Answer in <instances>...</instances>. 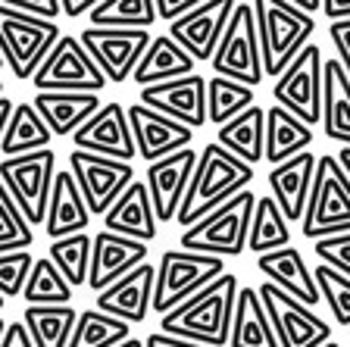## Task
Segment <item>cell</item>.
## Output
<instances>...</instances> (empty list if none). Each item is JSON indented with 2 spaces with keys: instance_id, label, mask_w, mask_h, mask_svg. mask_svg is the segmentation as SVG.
Listing matches in <instances>:
<instances>
[{
  "instance_id": "6da1fadb",
  "label": "cell",
  "mask_w": 350,
  "mask_h": 347,
  "mask_svg": "<svg viewBox=\"0 0 350 347\" xmlns=\"http://www.w3.org/2000/svg\"><path fill=\"white\" fill-rule=\"evenodd\" d=\"M241 282L234 272L219 275L204 291H197L191 300L175 307L172 313L160 316V332L182 341H194L204 347H226L232 335L234 300H238Z\"/></svg>"
},
{
  "instance_id": "7a4b0ae2",
  "label": "cell",
  "mask_w": 350,
  "mask_h": 347,
  "mask_svg": "<svg viewBox=\"0 0 350 347\" xmlns=\"http://www.w3.org/2000/svg\"><path fill=\"white\" fill-rule=\"evenodd\" d=\"M250 181H254V166L241 163L238 157L222 151L216 141H210L197 157L194 179H191L188 194H185L175 219L182 229H191L194 222L210 216L213 210H219L222 203L238 197L241 191H247Z\"/></svg>"
},
{
  "instance_id": "3957f363",
  "label": "cell",
  "mask_w": 350,
  "mask_h": 347,
  "mask_svg": "<svg viewBox=\"0 0 350 347\" xmlns=\"http://www.w3.org/2000/svg\"><path fill=\"white\" fill-rule=\"evenodd\" d=\"M254 16L256 35H260L262 75L278 79L310 44L316 31V19L297 13L288 0H254Z\"/></svg>"
},
{
  "instance_id": "277c9868",
  "label": "cell",
  "mask_w": 350,
  "mask_h": 347,
  "mask_svg": "<svg viewBox=\"0 0 350 347\" xmlns=\"http://www.w3.org/2000/svg\"><path fill=\"white\" fill-rule=\"evenodd\" d=\"M256 210V194L254 191H241L228 203H222L219 210L194 222L191 229L182 231V250L204 253V257H241L247 250V235H250V219Z\"/></svg>"
},
{
  "instance_id": "5b68a950",
  "label": "cell",
  "mask_w": 350,
  "mask_h": 347,
  "mask_svg": "<svg viewBox=\"0 0 350 347\" xmlns=\"http://www.w3.org/2000/svg\"><path fill=\"white\" fill-rule=\"evenodd\" d=\"M300 235L313 241L350 235V179L332 153L316 157V175L304 222H300Z\"/></svg>"
},
{
  "instance_id": "8992f818",
  "label": "cell",
  "mask_w": 350,
  "mask_h": 347,
  "mask_svg": "<svg viewBox=\"0 0 350 347\" xmlns=\"http://www.w3.org/2000/svg\"><path fill=\"white\" fill-rule=\"evenodd\" d=\"M219 275H226V260L219 257H204V253H191L182 247H169L160 253L157 263V282H153V313H172L185 300L204 291Z\"/></svg>"
},
{
  "instance_id": "52a82bcc",
  "label": "cell",
  "mask_w": 350,
  "mask_h": 347,
  "mask_svg": "<svg viewBox=\"0 0 350 347\" xmlns=\"http://www.w3.org/2000/svg\"><path fill=\"white\" fill-rule=\"evenodd\" d=\"M63 38L57 22L25 16L13 3H0V57L19 81H31L53 44Z\"/></svg>"
},
{
  "instance_id": "ba28073f",
  "label": "cell",
  "mask_w": 350,
  "mask_h": 347,
  "mask_svg": "<svg viewBox=\"0 0 350 347\" xmlns=\"http://www.w3.org/2000/svg\"><path fill=\"white\" fill-rule=\"evenodd\" d=\"M213 73L219 79L238 81L247 88H260L262 85V53H260V35H256V16H254V3L241 0L234 3L232 19H228L222 41H219L216 53L210 60Z\"/></svg>"
},
{
  "instance_id": "9c48e42d",
  "label": "cell",
  "mask_w": 350,
  "mask_h": 347,
  "mask_svg": "<svg viewBox=\"0 0 350 347\" xmlns=\"http://www.w3.org/2000/svg\"><path fill=\"white\" fill-rule=\"evenodd\" d=\"M53 175H57V157L53 151H38L25 157H10L0 163V185L7 188L25 222L35 229L47 219Z\"/></svg>"
},
{
  "instance_id": "30bf717a",
  "label": "cell",
  "mask_w": 350,
  "mask_h": 347,
  "mask_svg": "<svg viewBox=\"0 0 350 347\" xmlns=\"http://www.w3.org/2000/svg\"><path fill=\"white\" fill-rule=\"evenodd\" d=\"M31 85L38 88V94H53V91H66V94H97L109 85L91 53L81 47L75 35H63L53 51L47 53L38 73L31 75Z\"/></svg>"
},
{
  "instance_id": "8fae6325",
  "label": "cell",
  "mask_w": 350,
  "mask_h": 347,
  "mask_svg": "<svg viewBox=\"0 0 350 347\" xmlns=\"http://www.w3.org/2000/svg\"><path fill=\"white\" fill-rule=\"evenodd\" d=\"M322 73H325L322 47L310 41L304 47V53L272 85L275 107L288 110V113L297 116L300 123L310 125V129L319 125L322 123Z\"/></svg>"
},
{
  "instance_id": "7c38bea8",
  "label": "cell",
  "mask_w": 350,
  "mask_h": 347,
  "mask_svg": "<svg viewBox=\"0 0 350 347\" xmlns=\"http://www.w3.org/2000/svg\"><path fill=\"white\" fill-rule=\"evenodd\" d=\"M256 291H260L262 310L278 338V347H322L332 341V326L325 322V316L294 300L272 282H262Z\"/></svg>"
},
{
  "instance_id": "4fadbf2b",
  "label": "cell",
  "mask_w": 350,
  "mask_h": 347,
  "mask_svg": "<svg viewBox=\"0 0 350 347\" xmlns=\"http://www.w3.org/2000/svg\"><path fill=\"white\" fill-rule=\"evenodd\" d=\"M69 172H72L91 216H107L109 207L135 181V166L131 163L107 159V157H97V153L75 151V147L69 151Z\"/></svg>"
},
{
  "instance_id": "5bb4252c",
  "label": "cell",
  "mask_w": 350,
  "mask_h": 347,
  "mask_svg": "<svg viewBox=\"0 0 350 347\" xmlns=\"http://www.w3.org/2000/svg\"><path fill=\"white\" fill-rule=\"evenodd\" d=\"M81 47L91 53L97 69L109 85H125L135 66L141 63L144 51L150 47V31H119V29H91L79 35Z\"/></svg>"
},
{
  "instance_id": "9a60e30c",
  "label": "cell",
  "mask_w": 350,
  "mask_h": 347,
  "mask_svg": "<svg viewBox=\"0 0 350 347\" xmlns=\"http://www.w3.org/2000/svg\"><path fill=\"white\" fill-rule=\"evenodd\" d=\"M147 110L166 116L172 123L197 131L206 123V79L204 75H185L175 81L141 88V101Z\"/></svg>"
},
{
  "instance_id": "2e32d148",
  "label": "cell",
  "mask_w": 350,
  "mask_h": 347,
  "mask_svg": "<svg viewBox=\"0 0 350 347\" xmlns=\"http://www.w3.org/2000/svg\"><path fill=\"white\" fill-rule=\"evenodd\" d=\"M72 141H75V151L97 153V157L119 159V163H131V159L138 157L125 107L116 101L103 103V107L75 131Z\"/></svg>"
},
{
  "instance_id": "e0dca14e",
  "label": "cell",
  "mask_w": 350,
  "mask_h": 347,
  "mask_svg": "<svg viewBox=\"0 0 350 347\" xmlns=\"http://www.w3.org/2000/svg\"><path fill=\"white\" fill-rule=\"evenodd\" d=\"M232 10H234V0H210V3H200L191 16L172 22L166 35L172 38L194 63H210L219 41H222V31H226L228 19H232Z\"/></svg>"
},
{
  "instance_id": "ac0fdd59",
  "label": "cell",
  "mask_w": 350,
  "mask_h": 347,
  "mask_svg": "<svg viewBox=\"0 0 350 347\" xmlns=\"http://www.w3.org/2000/svg\"><path fill=\"white\" fill-rule=\"evenodd\" d=\"M197 157H200V153H197L194 147H185V151L147 166L144 185H147V191H150L157 222H172V219L178 216V207H182L185 194H188V185H191V179H194Z\"/></svg>"
},
{
  "instance_id": "d6986e66",
  "label": "cell",
  "mask_w": 350,
  "mask_h": 347,
  "mask_svg": "<svg viewBox=\"0 0 350 347\" xmlns=\"http://www.w3.org/2000/svg\"><path fill=\"white\" fill-rule=\"evenodd\" d=\"M125 116H129L131 138H135V151H138V157L144 159L147 166L185 151V147H191V141H194V131L191 129L172 123V119H166V116H160V113H153L144 103L125 107Z\"/></svg>"
},
{
  "instance_id": "ffe728a7",
  "label": "cell",
  "mask_w": 350,
  "mask_h": 347,
  "mask_svg": "<svg viewBox=\"0 0 350 347\" xmlns=\"http://www.w3.org/2000/svg\"><path fill=\"white\" fill-rule=\"evenodd\" d=\"M147 263V244L135 238H122L113 231H100L91 241V269H88V288L100 294L109 285H116L129 272Z\"/></svg>"
},
{
  "instance_id": "44dd1931",
  "label": "cell",
  "mask_w": 350,
  "mask_h": 347,
  "mask_svg": "<svg viewBox=\"0 0 350 347\" xmlns=\"http://www.w3.org/2000/svg\"><path fill=\"white\" fill-rule=\"evenodd\" d=\"M153 282H157V266L141 263L135 272H129L116 285H109L107 291L94 294V310L119 319L125 326L144 322L153 307Z\"/></svg>"
},
{
  "instance_id": "7402d4cb",
  "label": "cell",
  "mask_w": 350,
  "mask_h": 347,
  "mask_svg": "<svg viewBox=\"0 0 350 347\" xmlns=\"http://www.w3.org/2000/svg\"><path fill=\"white\" fill-rule=\"evenodd\" d=\"M313 175H316V153L313 151H304L300 157L269 169V175H266L269 191H272L269 197L278 203V210L284 213L288 222H304L310 188H313Z\"/></svg>"
},
{
  "instance_id": "603a6c76",
  "label": "cell",
  "mask_w": 350,
  "mask_h": 347,
  "mask_svg": "<svg viewBox=\"0 0 350 347\" xmlns=\"http://www.w3.org/2000/svg\"><path fill=\"white\" fill-rule=\"evenodd\" d=\"M256 266L266 275V282H272L284 294H291L294 300L306 304L310 310L322 300L319 288H316V279H313V269L306 266L304 253L297 247H282V250L262 253V257H256Z\"/></svg>"
},
{
  "instance_id": "cb8c5ba5",
  "label": "cell",
  "mask_w": 350,
  "mask_h": 347,
  "mask_svg": "<svg viewBox=\"0 0 350 347\" xmlns=\"http://www.w3.org/2000/svg\"><path fill=\"white\" fill-rule=\"evenodd\" d=\"M91 213L81 197L79 185H75L69 169H57L51 188V203H47V219H44V231L51 241L69 238V235H85Z\"/></svg>"
},
{
  "instance_id": "d4e9b609",
  "label": "cell",
  "mask_w": 350,
  "mask_h": 347,
  "mask_svg": "<svg viewBox=\"0 0 350 347\" xmlns=\"http://www.w3.org/2000/svg\"><path fill=\"white\" fill-rule=\"evenodd\" d=\"M157 213L150 203V191L144 181H131L125 194L119 197L109 213L103 216V231L122 235V238H135L141 244H150L157 238Z\"/></svg>"
},
{
  "instance_id": "484cf974",
  "label": "cell",
  "mask_w": 350,
  "mask_h": 347,
  "mask_svg": "<svg viewBox=\"0 0 350 347\" xmlns=\"http://www.w3.org/2000/svg\"><path fill=\"white\" fill-rule=\"evenodd\" d=\"M31 107L41 113L53 138H72L81 125L103 107L97 94H66V91H53V94H35Z\"/></svg>"
},
{
  "instance_id": "4316f807",
  "label": "cell",
  "mask_w": 350,
  "mask_h": 347,
  "mask_svg": "<svg viewBox=\"0 0 350 347\" xmlns=\"http://www.w3.org/2000/svg\"><path fill=\"white\" fill-rule=\"evenodd\" d=\"M322 129L325 138L350 147V75L341 60H325L322 73Z\"/></svg>"
},
{
  "instance_id": "83f0119b",
  "label": "cell",
  "mask_w": 350,
  "mask_h": 347,
  "mask_svg": "<svg viewBox=\"0 0 350 347\" xmlns=\"http://www.w3.org/2000/svg\"><path fill=\"white\" fill-rule=\"evenodd\" d=\"M194 60L178 47L169 35H157L150 38V47L144 51L141 63L135 66V85L138 88H150V85H163V81H175L185 75H194Z\"/></svg>"
},
{
  "instance_id": "f1b7e54d",
  "label": "cell",
  "mask_w": 350,
  "mask_h": 347,
  "mask_svg": "<svg viewBox=\"0 0 350 347\" xmlns=\"http://www.w3.org/2000/svg\"><path fill=\"white\" fill-rule=\"evenodd\" d=\"M216 144L247 166L266 159V110L256 107V103L244 110L238 119L226 123L216 131Z\"/></svg>"
},
{
  "instance_id": "f546056e",
  "label": "cell",
  "mask_w": 350,
  "mask_h": 347,
  "mask_svg": "<svg viewBox=\"0 0 350 347\" xmlns=\"http://www.w3.org/2000/svg\"><path fill=\"white\" fill-rule=\"evenodd\" d=\"M313 138V129L304 125L288 110L275 107V103L266 110V163H272V169L310 151Z\"/></svg>"
},
{
  "instance_id": "4dcf8cb0",
  "label": "cell",
  "mask_w": 350,
  "mask_h": 347,
  "mask_svg": "<svg viewBox=\"0 0 350 347\" xmlns=\"http://www.w3.org/2000/svg\"><path fill=\"white\" fill-rule=\"evenodd\" d=\"M228 347H278V338L272 332V322L266 316V310H262V300L256 288L238 291Z\"/></svg>"
},
{
  "instance_id": "1f68e13d",
  "label": "cell",
  "mask_w": 350,
  "mask_h": 347,
  "mask_svg": "<svg viewBox=\"0 0 350 347\" xmlns=\"http://www.w3.org/2000/svg\"><path fill=\"white\" fill-rule=\"evenodd\" d=\"M51 129L41 119L31 103H16L13 113H10V123L3 129L0 138V153L3 159L10 157H25V153H38V151H51Z\"/></svg>"
},
{
  "instance_id": "d6a6232c",
  "label": "cell",
  "mask_w": 350,
  "mask_h": 347,
  "mask_svg": "<svg viewBox=\"0 0 350 347\" xmlns=\"http://www.w3.org/2000/svg\"><path fill=\"white\" fill-rule=\"evenodd\" d=\"M79 310L69 307H25L22 326L35 347H69Z\"/></svg>"
},
{
  "instance_id": "836d02e7",
  "label": "cell",
  "mask_w": 350,
  "mask_h": 347,
  "mask_svg": "<svg viewBox=\"0 0 350 347\" xmlns=\"http://www.w3.org/2000/svg\"><path fill=\"white\" fill-rule=\"evenodd\" d=\"M247 247L250 253L262 257V253L282 250L291 247V222L284 219V213L278 210V203L269 194L256 197V210L250 219V235H247Z\"/></svg>"
},
{
  "instance_id": "e575fe53",
  "label": "cell",
  "mask_w": 350,
  "mask_h": 347,
  "mask_svg": "<svg viewBox=\"0 0 350 347\" xmlns=\"http://www.w3.org/2000/svg\"><path fill=\"white\" fill-rule=\"evenodd\" d=\"M153 22H157L153 0H103L91 10V29L150 31Z\"/></svg>"
},
{
  "instance_id": "d590c367",
  "label": "cell",
  "mask_w": 350,
  "mask_h": 347,
  "mask_svg": "<svg viewBox=\"0 0 350 347\" xmlns=\"http://www.w3.org/2000/svg\"><path fill=\"white\" fill-rule=\"evenodd\" d=\"M91 241L94 235H69V238L51 241L47 247V260L59 269L69 288H88V269H91Z\"/></svg>"
},
{
  "instance_id": "8d00e7d4",
  "label": "cell",
  "mask_w": 350,
  "mask_h": 347,
  "mask_svg": "<svg viewBox=\"0 0 350 347\" xmlns=\"http://www.w3.org/2000/svg\"><path fill=\"white\" fill-rule=\"evenodd\" d=\"M254 88L238 85L228 79H206V123H216L219 129L232 119H238L244 110L254 107Z\"/></svg>"
},
{
  "instance_id": "74e56055",
  "label": "cell",
  "mask_w": 350,
  "mask_h": 347,
  "mask_svg": "<svg viewBox=\"0 0 350 347\" xmlns=\"http://www.w3.org/2000/svg\"><path fill=\"white\" fill-rule=\"evenodd\" d=\"M129 338L131 335H129L125 322H119V319H113L91 307V310H79L69 347H119Z\"/></svg>"
},
{
  "instance_id": "f35d334b",
  "label": "cell",
  "mask_w": 350,
  "mask_h": 347,
  "mask_svg": "<svg viewBox=\"0 0 350 347\" xmlns=\"http://www.w3.org/2000/svg\"><path fill=\"white\" fill-rule=\"evenodd\" d=\"M22 294H25V304L29 307H69L75 291L69 288V282L59 275V269L53 266L47 257H41V260H35V266H31V275H29Z\"/></svg>"
},
{
  "instance_id": "ab89813d",
  "label": "cell",
  "mask_w": 350,
  "mask_h": 347,
  "mask_svg": "<svg viewBox=\"0 0 350 347\" xmlns=\"http://www.w3.org/2000/svg\"><path fill=\"white\" fill-rule=\"evenodd\" d=\"M313 279H316V288H319V297L325 300L328 313L335 316L338 326L350 329V279L335 269H328L325 263L313 269Z\"/></svg>"
},
{
  "instance_id": "60d3db41",
  "label": "cell",
  "mask_w": 350,
  "mask_h": 347,
  "mask_svg": "<svg viewBox=\"0 0 350 347\" xmlns=\"http://www.w3.org/2000/svg\"><path fill=\"white\" fill-rule=\"evenodd\" d=\"M31 241H35L31 225L25 222V216L13 203V197L7 194V188L0 185V253L29 250Z\"/></svg>"
},
{
  "instance_id": "b9f144b4",
  "label": "cell",
  "mask_w": 350,
  "mask_h": 347,
  "mask_svg": "<svg viewBox=\"0 0 350 347\" xmlns=\"http://www.w3.org/2000/svg\"><path fill=\"white\" fill-rule=\"evenodd\" d=\"M35 266V257L29 250L0 253V297H16L25 291V282Z\"/></svg>"
},
{
  "instance_id": "7bdbcfd3",
  "label": "cell",
  "mask_w": 350,
  "mask_h": 347,
  "mask_svg": "<svg viewBox=\"0 0 350 347\" xmlns=\"http://www.w3.org/2000/svg\"><path fill=\"white\" fill-rule=\"evenodd\" d=\"M313 250L328 269L350 279V235H335V238L313 241Z\"/></svg>"
},
{
  "instance_id": "ee69618b",
  "label": "cell",
  "mask_w": 350,
  "mask_h": 347,
  "mask_svg": "<svg viewBox=\"0 0 350 347\" xmlns=\"http://www.w3.org/2000/svg\"><path fill=\"white\" fill-rule=\"evenodd\" d=\"M153 7H157V19H166L169 25L185 16H191L197 7H200V0H185V3H172V0H153Z\"/></svg>"
},
{
  "instance_id": "f6af8a7d",
  "label": "cell",
  "mask_w": 350,
  "mask_h": 347,
  "mask_svg": "<svg viewBox=\"0 0 350 347\" xmlns=\"http://www.w3.org/2000/svg\"><path fill=\"white\" fill-rule=\"evenodd\" d=\"M13 7L19 13L35 16V19H44V22H57V16H59L57 0H25V3H13Z\"/></svg>"
},
{
  "instance_id": "bcb514c9",
  "label": "cell",
  "mask_w": 350,
  "mask_h": 347,
  "mask_svg": "<svg viewBox=\"0 0 350 347\" xmlns=\"http://www.w3.org/2000/svg\"><path fill=\"white\" fill-rule=\"evenodd\" d=\"M328 35H332V44H335V51H338V60H341V66L350 75V22H338V25H332Z\"/></svg>"
},
{
  "instance_id": "7dc6e473",
  "label": "cell",
  "mask_w": 350,
  "mask_h": 347,
  "mask_svg": "<svg viewBox=\"0 0 350 347\" xmlns=\"http://www.w3.org/2000/svg\"><path fill=\"white\" fill-rule=\"evenodd\" d=\"M0 347H35L29 338V332H25V326H22V319L19 322H7V332H3Z\"/></svg>"
},
{
  "instance_id": "c3c4849f",
  "label": "cell",
  "mask_w": 350,
  "mask_h": 347,
  "mask_svg": "<svg viewBox=\"0 0 350 347\" xmlns=\"http://www.w3.org/2000/svg\"><path fill=\"white\" fill-rule=\"evenodd\" d=\"M322 13H325V19L332 22V25L350 22V0H325V3H322Z\"/></svg>"
},
{
  "instance_id": "681fc988",
  "label": "cell",
  "mask_w": 350,
  "mask_h": 347,
  "mask_svg": "<svg viewBox=\"0 0 350 347\" xmlns=\"http://www.w3.org/2000/svg\"><path fill=\"white\" fill-rule=\"evenodd\" d=\"M144 347H204V344H194V341H182V338H172V335L153 332V335L144 338Z\"/></svg>"
},
{
  "instance_id": "f907efd6",
  "label": "cell",
  "mask_w": 350,
  "mask_h": 347,
  "mask_svg": "<svg viewBox=\"0 0 350 347\" xmlns=\"http://www.w3.org/2000/svg\"><path fill=\"white\" fill-rule=\"evenodd\" d=\"M97 3L94 0H63V3H59V13L63 16H69V19H75V16H91V10H94Z\"/></svg>"
},
{
  "instance_id": "816d5d0a",
  "label": "cell",
  "mask_w": 350,
  "mask_h": 347,
  "mask_svg": "<svg viewBox=\"0 0 350 347\" xmlns=\"http://www.w3.org/2000/svg\"><path fill=\"white\" fill-rule=\"evenodd\" d=\"M297 13H304V16H313V13H322V3L325 0H288Z\"/></svg>"
},
{
  "instance_id": "f5cc1de1",
  "label": "cell",
  "mask_w": 350,
  "mask_h": 347,
  "mask_svg": "<svg viewBox=\"0 0 350 347\" xmlns=\"http://www.w3.org/2000/svg\"><path fill=\"white\" fill-rule=\"evenodd\" d=\"M13 107H16V103L10 101V97H0V138H3V129H7V123H10Z\"/></svg>"
},
{
  "instance_id": "db71d44e",
  "label": "cell",
  "mask_w": 350,
  "mask_h": 347,
  "mask_svg": "<svg viewBox=\"0 0 350 347\" xmlns=\"http://www.w3.org/2000/svg\"><path fill=\"white\" fill-rule=\"evenodd\" d=\"M335 159H338V166L344 169V175L350 179V147H341V151L335 153Z\"/></svg>"
},
{
  "instance_id": "11a10c76",
  "label": "cell",
  "mask_w": 350,
  "mask_h": 347,
  "mask_svg": "<svg viewBox=\"0 0 350 347\" xmlns=\"http://www.w3.org/2000/svg\"><path fill=\"white\" fill-rule=\"evenodd\" d=\"M119 347H144V338H129V341H122Z\"/></svg>"
},
{
  "instance_id": "9f6ffc18",
  "label": "cell",
  "mask_w": 350,
  "mask_h": 347,
  "mask_svg": "<svg viewBox=\"0 0 350 347\" xmlns=\"http://www.w3.org/2000/svg\"><path fill=\"white\" fill-rule=\"evenodd\" d=\"M3 332H7V322H3V316H0V341H3Z\"/></svg>"
},
{
  "instance_id": "6f0895ef",
  "label": "cell",
  "mask_w": 350,
  "mask_h": 347,
  "mask_svg": "<svg viewBox=\"0 0 350 347\" xmlns=\"http://www.w3.org/2000/svg\"><path fill=\"white\" fill-rule=\"evenodd\" d=\"M322 347H341V344H338V341H328V344H322Z\"/></svg>"
},
{
  "instance_id": "680465c9",
  "label": "cell",
  "mask_w": 350,
  "mask_h": 347,
  "mask_svg": "<svg viewBox=\"0 0 350 347\" xmlns=\"http://www.w3.org/2000/svg\"><path fill=\"white\" fill-rule=\"evenodd\" d=\"M3 300H7V297H0V313H3Z\"/></svg>"
},
{
  "instance_id": "91938a15",
  "label": "cell",
  "mask_w": 350,
  "mask_h": 347,
  "mask_svg": "<svg viewBox=\"0 0 350 347\" xmlns=\"http://www.w3.org/2000/svg\"><path fill=\"white\" fill-rule=\"evenodd\" d=\"M0 97H3V81H0Z\"/></svg>"
},
{
  "instance_id": "94428289",
  "label": "cell",
  "mask_w": 350,
  "mask_h": 347,
  "mask_svg": "<svg viewBox=\"0 0 350 347\" xmlns=\"http://www.w3.org/2000/svg\"><path fill=\"white\" fill-rule=\"evenodd\" d=\"M3 66H7V63H3V57H0V69H3Z\"/></svg>"
},
{
  "instance_id": "6125c7cd",
  "label": "cell",
  "mask_w": 350,
  "mask_h": 347,
  "mask_svg": "<svg viewBox=\"0 0 350 347\" xmlns=\"http://www.w3.org/2000/svg\"><path fill=\"white\" fill-rule=\"evenodd\" d=\"M347 335H350V329H347Z\"/></svg>"
}]
</instances>
